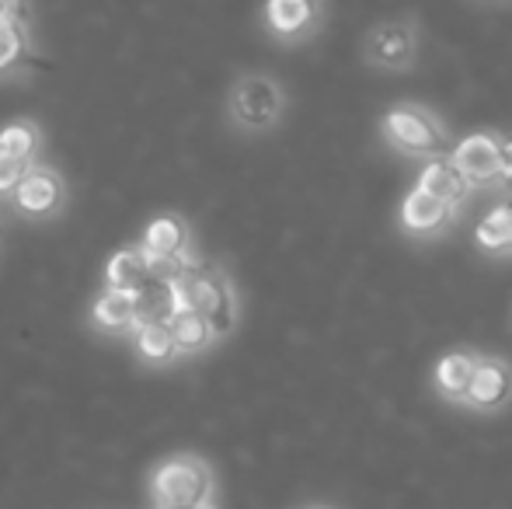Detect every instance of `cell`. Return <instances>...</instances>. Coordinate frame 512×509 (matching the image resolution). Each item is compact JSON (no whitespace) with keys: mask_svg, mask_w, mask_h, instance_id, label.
<instances>
[{"mask_svg":"<svg viewBox=\"0 0 512 509\" xmlns=\"http://www.w3.org/2000/svg\"><path fill=\"white\" fill-rule=\"evenodd\" d=\"M91 321L105 332H122L136 321V297L122 290H105L91 307Z\"/></svg>","mask_w":512,"mask_h":509,"instance_id":"17","label":"cell"},{"mask_svg":"<svg viewBox=\"0 0 512 509\" xmlns=\"http://www.w3.org/2000/svg\"><path fill=\"white\" fill-rule=\"evenodd\" d=\"M0 154L14 157L21 164H32L35 154H39V126L25 123V119L4 126L0 129Z\"/></svg>","mask_w":512,"mask_h":509,"instance_id":"19","label":"cell"},{"mask_svg":"<svg viewBox=\"0 0 512 509\" xmlns=\"http://www.w3.org/2000/svg\"><path fill=\"white\" fill-rule=\"evenodd\" d=\"M28 168H32V164H21V161H14V157L0 154V192H11Z\"/></svg>","mask_w":512,"mask_h":509,"instance_id":"22","label":"cell"},{"mask_svg":"<svg viewBox=\"0 0 512 509\" xmlns=\"http://www.w3.org/2000/svg\"><path fill=\"white\" fill-rule=\"evenodd\" d=\"M290 509H345V506L335 503V499H304V503H297Z\"/></svg>","mask_w":512,"mask_h":509,"instance_id":"23","label":"cell"},{"mask_svg":"<svg viewBox=\"0 0 512 509\" xmlns=\"http://www.w3.org/2000/svg\"><path fill=\"white\" fill-rule=\"evenodd\" d=\"M154 509H206L216 506V468L203 454H171L150 468Z\"/></svg>","mask_w":512,"mask_h":509,"instance_id":"4","label":"cell"},{"mask_svg":"<svg viewBox=\"0 0 512 509\" xmlns=\"http://www.w3.org/2000/svg\"><path fill=\"white\" fill-rule=\"evenodd\" d=\"M460 220H464V210H457V206L405 189L398 199V210H394V231L408 245H439L457 231Z\"/></svg>","mask_w":512,"mask_h":509,"instance_id":"6","label":"cell"},{"mask_svg":"<svg viewBox=\"0 0 512 509\" xmlns=\"http://www.w3.org/2000/svg\"><path fill=\"white\" fill-rule=\"evenodd\" d=\"M478 356H481V349L467 346V342H460V346H446L429 367L432 398L460 412V408H464V398H467V387H471L474 367H478Z\"/></svg>","mask_w":512,"mask_h":509,"instance_id":"10","label":"cell"},{"mask_svg":"<svg viewBox=\"0 0 512 509\" xmlns=\"http://www.w3.org/2000/svg\"><path fill=\"white\" fill-rule=\"evenodd\" d=\"M290 116V91L269 70H241L227 88V123L234 133L269 136Z\"/></svg>","mask_w":512,"mask_h":509,"instance_id":"2","label":"cell"},{"mask_svg":"<svg viewBox=\"0 0 512 509\" xmlns=\"http://www.w3.org/2000/svg\"><path fill=\"white\" fill-rule=\"evenodd\" d=\"M377 140L384 150H391L401 161H429V157H446L457 143L450 119L429 102L418 98H394L377 116Z\"/></svg>","mask_w":512,"mask_h":509,"instance_id":"1","label":"cell"},{"mask_svg":"<svg viewBox=\"0 0 512 509\" xmlns=\"http://www.w3.org/2000/svg\"><path fill=\"white\" fill-rule=\"evenodd\" d=\"M408 189L439 199V203H450V206H457V210H467V203H471V189H467L464 178L453 171L450 157H429V161L418 164Z\"/></svg>","mask_w":512,"mask_h":509,"instance_id":"13","label":"cell"},{"mask_svg":"<svg viewBox=\"0 0 512 509\" xmlns=\"http://www.w3.org/2000/svg\"><path fill=\"white\" fill-rule=\"evenodd\" d=\"M182 293L192 311H199L206 318L216 342L234 335L237 321H241V297H237V286L230 272H223L213 262H199L196 269H189L182 276Z\"/></svg>","mask_w":512,"mask_h":509,"instance_id":"5","label":"cell"},{"mask_svg":"<svg viewBox=\"0 0 512 509\" xmlns=\"http://www.w3.org/2000/svg\"><path fill=\"white\" fill-rule=\"evenodd\" d=\"M105 279H108V290H122V293H133V297H140V293H147L150 286V276L147 269H143L140 262V252H136V245L129 248H119L112 258H108L105 265Z\"/></svg>","mask_w":512,"mask_h":509,"instance_id":"15","label":"cell"},{"mask_svg":"<svg viewBox=\"0 0 512 509\" xmlns=\"http://www.w3.org/2000/svg\"><path fill=\"white\" fill-rule=\"evenodd\" d=\"M460 412L471 419H502L512 412V356L499 349H481Z\"/></svg>","mask_w":512,"mask_h":509,"instance_id":"8","label":"cell"},{"mask_svg":"<svg viewBox=\"0 0 512 509\" xmlns=\"http://www.w3.org/2000/svg\"><path fill=\"white\" fill-rule=\"evenodd\" d=\"M25 14V7L11 4V0H0V21H18Z\"/></svg>","mask_w":512,"mask_h":509,"instance_id":"24","label":"cell"},{"mask_svg":"<svg viewBox=\"0 0 512 509\" xmlns=\"http://www.w3.org/2000/svg\"><path fill=\"white\" fill-rule=\"evenodd\" d=\"M206 509H216V506H206Z\"/></svg>","mask_w":512,"mask_h":509,"instance_id":"26","label":"cell"},{"mask_svg":"<svg viewBox=\"0 0 512 509\" xmlns=\"http://www.w3.org/2000/svg\"><path fill=\"white\" fill-rule=\"evenodd\" d=\"M450 164L464 185L471 189V196L478 192H495V178H499V129L478 126L471 133L457 136V143L450 147Z\"/></svg>","mask_w":512,"mask_h":509,"instance_id":"9","label":"cell"},{"mask_svg":"<svg viewBox=\"0 0 512 509\" xmlns=\"http://www.w3.org/2000/svg\"><path fill=\"white\" fill-rule=\"evenodd\" d=\"M474 252L492 262H512V196L495 199L474 224Z\"/></svg>","mask_w":512,"mask_h":509,"instance_id":"12","label":"cell"},{"mask_svg":"<svg viewBox=\"0 0 512 509\" xmlns=\"http://www.w3.org/2000/svg\"><path fill=\"white\" fill-rule=\"evenodd\" d=\"M32 42H28V32L21 21H0V70L18 67L28 56Z\"/></svg>","mask_w":512,"mask_h":509,"instance_id":"20","label":"cell"},{"mask_svg":"<svg viewBox=\"0 0 512 509\" xmlns=\"http://www.w3.org/2000/svg\"><path fill=\"white\" fill-rule=\"evenodd\" d=\"M492 196H512V129H499V178Z\"/></svg>","mask_w":512,"mask_h":509,"instance_id":"21","label":"cell"},{"mask_svg":"<svg viewBox=\"0 0 512 509\" xmlns=\"http://www.w3.org/2000/svg\"><path fill=\"white\" fill-rule=\"evenodd\" d=\"M509 328H512V314H509Z\"/></svg>","mask_w":512,"mask_h":509,"instance_id":"25","label":"cell"},{"mask_svg":"<svg viewBox=\"0 0 512 509\" xmlns=\"http://www.w3.org/2000/svg\"><path fill=\"white\" fill-rule=\"evenodd\" d=\"M425 25L418 11H394L359 35V63L373 74L405 77L422 63Z\"/></svg>","mask_w":512,"mask_h":509,"instance_id":"3","label":"cell"},{"mask_svg":"<svg viewBox=\"0 0 512 509\" xmlns=\"http://www.w3.org/2000/svg\"><path fill=\"white\" fill-rule=\"evenodd\" d=\"M136 353L147 363H168L175 360V339H171L168 321H143L136 328Z\"/></svg>","mask_w":512,"mask_h":509,"instance_id":"18","label":"cell"},{"mask_svg":"<svg viewBox=\"0 0 512 509\" xmlns=\"http://www.w3.org/2000/svg\"><path fill=\"white\" fill-rule=\"evenodd\" d=\"M331 21V4L321 0H269L258 11V25L276 46H307L324 35Z\"/></svg>","mask_w":512,"mask_h":509,"instance_id":"7","label":"cell"},{"mask_svg":"<svg viewBox=\"0 0 512 509\" xmlns=\"http://www.w3.org/2000/svg\"><path fill=\"white\" fill-rule=\"evenodd\" d=\"M171 339H175V353L178 356H199L206 349L216 346V335L209 332L206 318L199 311H178L168 318Z\"/></svg>","mask_w":512,"mask_h":509,"instance_id":"16","label":"cell"},{"mask_svg":"<svg viewBox=\"0 0 512 509\" xmlns=\"http://www.w3.org/2000/svg\"><path fill=\"white\" fill-rule=\"evenodd\" d=\"M140 245L150 248V252L182 258V262H189V265L203 262V258L192 252V227L182 213H157V217L147 224V231H143Z\"/></svg>","mask_w":512,"mask_h":509,"instance_id":"14","label":"cell"},{"mask_svg":"<svg viewBox=\"0 0 512 509\" xmlns=\"http://www.w3.org/2000/svg\"><path fill=\"white\" fill-rule=\"evenodd\" d=\"M67 189H63V178L56 175L53 168H42V164H32V168L21 175V182L11 189V199L21 213L28 217H46L56 206L63 203Z\"/></svg>","mask_w":512,"mask_h":509,"instance_id":"11","label":"cell"}]
</instances>
